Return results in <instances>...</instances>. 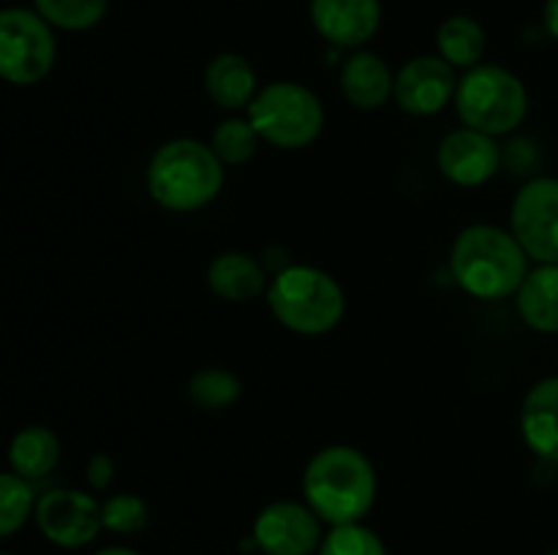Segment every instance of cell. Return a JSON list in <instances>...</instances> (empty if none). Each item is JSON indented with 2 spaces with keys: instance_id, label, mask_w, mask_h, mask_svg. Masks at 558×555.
<instances>
[{
  "instance_id": "cell-1",
  "label": "cell",
  "mask_w": 558,
  "mask_h": 555,
  "mask_svg": "<svg viewBox=\"0 0 558 555\" xmlns=\"http://www.w3.org/2000/svg\"><path fill=\"white\" fill-rule=\"evenodd\" d=\"M303 493L322 522H360L376 501L374 462L354 446H325L305 466Z\"/></svg>"
},
{
  "instance_id": "cell-2",
  "label": "cell",
  "mask_w": 558,
  "mask_h": 555,
  "mask_svg": "<svg viewBox=\"0 0 558 555\" xmlns=\"http://www.w3.org/2000/svg\"><path fill=\"white\" fill-rule=\"evenodd\" d=\"M450 267L466 294L477 299H505L518 294L526 281L529 256L512 232L474 223L452 243Z\"/></svg>"
},
{
  "instance_id": "cell-3",
  "label": "cell",
  "mask_w": 558,
  "mask_h": 555,
  "mask_svg": "<svg viewBox=\"0 0 558 555\" xmlns=\"http://www.w3.org/2000/svg\"><path fill=\"white\" fill-rule=\"evenodd\" d=\"M223 188V163L199 139L163 141L147 166V190L169 212H194Z\"/></svg>"
},
{
  "instance_id": "cell-4",
  "label": "cell",
  "mask_w": 558,
  "mask_h": 555,
  "mask_svg": "<svg viewBox=\"0 0 558 555\" xmlns=\"http://www.w3.org/2000/svg\"><path fill=\"white\" fill-rule=\"evenodd\" d=\"M267 305L287 330L300 335H325L336 330L347 313L341 283L330 272L308 264L276 272L267 286Z\"/></svg>"
},
{
  "instance_id": "cell-5",
  "label": "cell",
  "mask_w": 558,
  "mask_h": 555,
  "mask_svg": "<svg viewBox=\"0 0 558 555\" xmlns=\"http://www.w3.org/2000/svg\"><path fill=\"white\" fill-rule=\"evenodd\" d=\"M456 109L463 125L488 136L512 134L526 120V85L505 65L480 63L458 79Z\"/></svg>"
},
{
  "instance_id": "cell-6",
  "label": "cell",
  "mask_w": 558,
  "mask_h": 555,
  "mask_svg": "<svg viewBox=\"0 0 558 555\" xmlns=\"http://www.w3.org/2000/svg\"><path fill=\"white\" fill-rule=\"evenodd\" d=\"M248 120L267 145L300 150L314 145L325 131V107L300 82H270L251 101Z\"/></svg>"
},
{
  "instance_id": "cell-7",
  "label": "cell",
  "mask_w": 558,
  "mask_h": 555,
  "mask_svg": "<svg viewBox=\"0 0 558 555\" xmlns=\"http://www.w3.org/2000/svg\"><path fill=\"white\" fill-rule=\"evenodd\" d=\"M58 58L52 25L36 9H0V79L38 85Z\"/></svg>"
},
{
  "instance_id": "cell-8",
  "label": "cell",
  "mask_w": 558,
  "mask_h": 555,
  "mask_svg": "<svg viewBox=\"0 0 558 555\" xmlns=\"http://www.w3.org/2000/svg\"><path fill=\"white\" fill-rule=\"evenodd\" d=\"M510 232L539 264H558V180L534 177L512 199Z\"/></svg>"
},
{
  "instance_id": "cell-9",
  "label": "cell",
  "mask_w": 558,
  "mask_h": 555,
  "mask_svg": "<svg viewBox=\"0 0 558 555\" xmlns=\"http://www.w3.org/2000/svg\"><path fill=\"white\" fill-rule=\"evenodd\" d=\"M36 526L44 536L58 547H85L98 531L104 528L101 522V504L85 490L58 488L44 493L36 501Z\"/></svg>"
},
{
  "instance_id": "cell-10",
  "label": "cell",
  "mask_w": 558,
  "mask_h": 555,
  "mask_svg": "<svg viewBox=\"0 0 558 555\" xmlns=\"http://www.w3.org/2000/svg\"><path fill=\"white\" fill-rule=\"evenodd\" d=\"M254 542L265 555H311L322 544V520L308 504L272 501L256 515Z\"/></svg>"
},
{
  "instance_id": "cell-11",
  "label": "cell",
  "mask_w": 558,
  "mask_h": 555,
  "mask_svg": "<svg viewBox=\"0 0 558 555\" xmlns=\"http://www.w3.org/2000/svg\"><path fill=\"white\" fill-rule=\"evenodd\" d=\"M456 69L447 60H441L439 54H417V58L407 60L396 74L392 98L407 114L430 118L456 98Z\"/></svg>"
},
{
  "instance_id": "cell-12",
  "label": "cell",
  "mask_w": 558,
  "mask_h": 555,
  "mask_svg": "<svg viewBox=\"0 0 558 555\" xmlns=\"http://www.w3.org/2000/svg\"><path fill=\"white\" fill-rule=\"evenodd\" d=\"M436 161H439L441 174L450 183L463 185V188H474V185L488 183L499 172L501 152L494 136L463 125V128L450 131L441 139Z\"/></svg>"
},
{
  "instance_id": "cell-13",
  "label": "cell",
  "mask_w": 558,
  "mask_h": 555,
  "mask_svg": "<svg viewBox=\"0 0 558 555\" xmlns=\"http://www.w3.org/2000/svg\"><path fill=\"white\" fill-rule=\"evenodd\" d=\"M311 22L332 47L360 49L381 25L379 0H311Z\"/></svg>"
},
{
  "instance_id": "cell-14",
  "label": "cell",
  "mask_w": 558,
  "mask_h": 555,
  "mask_svg": "<svg viewBox=\"0 0 558 555\" xmlns=\"http://www.w3.org/2000/svg\"><path fill=\"white\" fill-rule=\"evenodd\" d=\"M341 92L354 109L374 112L396 92V74L385 58L368 49H357L341 69Z\"/></svg>"
},
{
  "instance_id": "cell-15",
  "label": "cell",
  "mask_w": 558,
  "mask_h": 555,
  "mask_svg": "<svg viewBox=\"0 0 558 555\" xmlns=\"http://www.w3.org/2000/svg\"><path fill=\"white\" fill-rule=\"evenodd\" d=\"M521 433L534 455L558 466V375L529 390L521 406Z\"/></svg>"
},
{
  "instance_id": "cell-16",
  "label": "cell",
  "mask_w": 558,
  "mask_h": 555,
  "mask_svg": "<svg viewBox=\"0 0 558 555\" xmlns=\"http://www.w3.org/2000/svg\"><path fill=\"white\" fill-rule=\"evenodd\" d=\"M207 286L227 303H251L267 292V275L259 259L243 250H223L207 267Z\"/></svg>"
},
{
  "instance_id": "cell-17",
  "label": "cell",
  "mask_w": 558,
  "mask_h": 555,
  "mask_svg": "<svg viewBox=\"0 0 558 555\" xmlns=\"http://www.w3.org/2000/svg\"><path fill=\"white\" fill-rule=\"evenodd\" d=\"M205 90L210 101L227 112L248 109L259 92L254 65L238 52L216 54L205 69Z\"/></svg>"
},
{
  "instance_id": "cell-18",
  "label": "cell",
  "mask_w": 558,
  "mask_h": 555,
  "mask_svg": "<svg viewBox=\"0 0 558 555\" xmlns=\"http://www.w3.org/2000/svg\"><path fill=\"white\" fill-rule=\"evenodd\" d=\"M518 313L532 330L558 332V264H539L518 288Z\"/></svg>"
},
{
  "instance_id": "cell-19",
  "label": "cell",
  "mask_w": 558,
  "mask_h": 555,
  "mask_svg": "<svg viewBox=\"0 0 558 555\" xmlns=\"http://www.w3.org/2000/svg\"><path fill=\"white\" fill-rule=\"evenodd\" d=\"M60 462V441L58 435L41 424L22 428L9 444V466L27 482L49 477Z\"/></svg>"
},
{
  "instance_id": "cell-20",
  "label": "cell",
  "mask_w": 558,
  "mask_h": 555,
  "mask_svg": "<svg viewBox=\"0 0 558 555\" xmlns=\"http://www.w3.org/2000/svg\"><path fill=\"white\" fill-rule=\"evenodd\" d=\"M485 47H488V36L485 27L480 25L474 16L456 14L447 16L436 30V49L439 58L447 60L452 69H474L483 60Z\"/></svg>"
},
{
  "instance_id": "cell-21",
  "label": "cell",
  "mask_w": 558,
  "mask_h": 555,
  "mask_svg": "<svg viewBox=\"0 0 558 555\" xmlns=\"http://www.w3.org/2000/svg\"><path fill=\"white\" fill-rule=\"evenodd\" d=\"M243 395V384L223 368H202L189 379V400L202 411H227Z\"/></svg>"
},
{
  "instance_id": "cell-22",
  "label": "cell",
  "mask_w": 558,
  "mask_h": 555,
  "mask_svg": "<svg viewBox=\"0 0 558 555\" xmlns=\"http://www.w3.org/2000/svg\"><path fill=\"white\" fill-rule=\"evenodd\" d=\"M259 134L251 125L248 118H229L223 123H218V128L213 131L210 147L218 156V161L223 166H240V163H248L251 158L259 150Z\"/></svg>"
},
{
  "instance_id": "cell-23",
  "label": "cell",
  "mask_w": 558,
  "mask_h": 555,
  "mask_svg": "<svg viewBox=\"0 0 558 555\" xmlns=\"http://www.w3.org/2000/svg\"><path fill=\"white\" fill-rule=\"evenodd\" d=\"M33 9L60 30H90L104 20L109 0H33Z\"/></svg>"
},
{
  "instance_id": "cell-24",
  "label": "cell",
  "mask_w": 558,
  "mask_h": 555,
  "mask_svg": "<svg viewBox=\"0 0 558 555\" xmlns=\"http://www.w3.org/2000/svg\"><path fill=\"white\" fill-rule=\"evenodd\" d=\"M36 511V493L27 479L14 471H0V539L11 536Z\"/></svg>"
},
{
  "instance_id": "cell-25",
  "label": "cell",
  "mask_w": 558,
  "mask_h": 555,
  "mask_svg": "<svg viewBox=\"0 0 558 555\" xmlns=\"http://www.w3.org/2000/svg\"><path fill=\"white\" fill-rule=\"evenodd\" d=\"M319 555H387V547L379 533L363 522H349L332 526V531L322 539Z\"/></svg>"
},
{
  "instance_id": "cell-26",
  "label": "cell",
  "mask_w": 558,
  "mask_h": 555,
  "mask_svg": "<svg viewBox=\"0 0 558 555\" xmlns=\"http://www.w3.org/2000/svg\"><path fill=\"white\" fill-rule=\"evenodd\" d=\"M101 522L112 533H140L150 522V509L140 495L120 493L101 504Z\"/></svg>"
},
{
  "instance_id": "cell-27",
  "label": "cell",
  "mask_w": 558,
  "mask_h": 555,
  "mask_svg": "<svg viewBox=\"0 0 558 555\" xmlns=\"http://www.w3.org/2000/svg\"><path fill=\"white\" fill-rule=\"evenodd\" d=\"M114 477V460L109 455H96L87 466V479L96 490H104Z\"/></svg>"
},
{
  "instance_id": "cell-28",
  "label": "cell",
  "mask_w": 558,
  "mask_h": 555,
  "mask_svg": "<svg viewBox=\"0 0 558 555\" xmlns=\"http://www.w3.org/2000/svg\"><path fill=\"white\" fill-rule=\"evenodd\" d=\"M543 20H545V27H548L550 36L558 41V0H545Z\"/></svg>"
},
{
  "instance_id": "cell-29",
  "label": "cell",
  "mask_w": 558,
  "mask_h": 555,
  "mask_svg": "<svg viewBox=\"0 0 558 555\" xmlns=\"http://www.w3.org/2000/svg\"><path fill=\"white\" fill-rule=\"evenodd\" d=\"M96 555H140L136 550H129V547H104L98 550Z\"/></svg>"
},
{
  "instance_id": "cell-30",
  "label": "cell",
  "mask_w": 558,
  "mask_h": 555,
  "mask_svg": "<svg viewBox=\"0 0 558 555\" xmlns=\"http://www.w3.org/2000/svg\"><path fill=\"white\" fill-rule=\"evenodd\" d=\"M545 555H558V550H550V553H545Z\"/></svg>"
},
{
  "instance_id": "cell-31",
  "label": "cell",
  "mask_w": 558,
  "mask_h": 555,
  "mask_svg": "<svg viewBox=\"0 0 558 555\" xmlns=\"http://www.w3.org/2000/svg\"><path fill=\"white\" fill-rule=\"evenodd\" d=\"M0 555H9V553H0Z\"/></svg>"
}]
</instances>
